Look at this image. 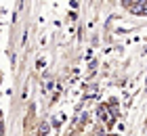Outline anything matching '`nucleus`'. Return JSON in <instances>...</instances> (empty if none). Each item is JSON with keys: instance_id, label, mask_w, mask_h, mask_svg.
<instances>
[{"instance_id": "nucleus-1", "label": "nucleus", "mask_w": 147, "mask_h": 136, "mask_svg": "<svg viewBox=\"0 0 147 136\" xmlns=\"http://www.w3.org/2000/svg\"><path fill=\"white\" fill-rule=\"evenodd\" d=\"M130 11L137 13V15H147V0H137V2L130 6Z\"/></svg>"}, {"instance_id": "nucleus-2", "label": "nucleus", "mask_w": 147, "mask_h": 136, "mask_svg": "<svg viewBox=\"0 0 147 136\" xmlns=\"http://www.w3.org/2000/svg\"><path fill=\"white\" fill-rule=\"evenodd\" d=\"M122 2H124V6H128V9H130V6H132V4H135V2H137V0H122Z\"/></svg>"}]
</instances>
